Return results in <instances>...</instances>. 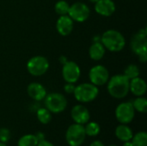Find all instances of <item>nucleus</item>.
<instances>
[{
  "label": "nucleus",
  "instance_id": "nucleus-1",
  "mask_svg": "<svg viewBox=\"0 0 147 146\" xmlns=\"http://www.w3.org/2000/svg\"><path fill=\"white\" fill-rule=\"evenodd\" d=\"M129 83L130 80L124 74L113 76L108 81L109 94L116 99L126 97L129 92Z\"/></svg>",
  "mask_w": 147,
  "mask_h": 146
},
{
  "label": "nucleus",
  "instance_id": "nucleus-2",
  "mask_svg": "<svg viewBox=\"0 0 147 146\" xmlns=\"http://www.w3.org/2000/svg\"><path fill=\"white\" fill-rule=\"evenodd\" d=\"M101 42L106 49L110 52H120L126 45L125 37L117 30L109 29L104 32L101 37Z\"/></svg>",
  "mask_w": 147,
  "mask_h": 146
},
{
  "label": "nucleus",
  "instance_id": "nucleus-3",
  "mask_svg": "<svg viewBox=\"0 0 147 146\" xmlns=\"http://www.w3.org/2000/svg\"><path fill=\"white\" fill-rule=\"evenodd\" d=\"M131 49L139 57L142 63H146L147 59V32L146 28L137 32L131 40Z\"/></svg>",
  "mask_w": 147,
  "mask_h": 146
},
{
  "label": "nucleus",
  "instance_id": "nucleus-4",
  "mask_svg": "<svg viewBox=\"0 0 147 146\" xmlns=\"http://www.w3.org/2000/svg\"><path fill=\"white\" fill-rule=\"evenodd\" d=\"M73 94L77 101L86 103L94 101L97 97L99 90L97 86L92 84L91 83H85L76 86Z\"/></svg>",
  "mask_w": 147,
  "mask_h": 146
},
{
  "label": "nucleus",
  "instance_id": "nucleus-5",
  "mask_svg": "<svg viewBox=\"0 0 147 146\" xmlns=\"http://www.w3.org/2000/svg\"><path fill=\"white\" fill-rule=\"evenodd\" d=\"M46 108L51 113L59 114L63 112L67 107V100L60 93H51L44 98Z\"/></svg>",
  "mask_w": 147,
  "mask_h": 146
},
{
  "label": "nucleus",
  "instance_id": "nucleus-6",
  "mask_svg": "<svg viewBox=\"0 0 147 146\" xmlns=\"http://www.w3.org/2000/svg\"><path fill=\"white\" fill-rule=\"evenodd\" d=\"M86 138L84 126L80 124L71 125L65 133V139L70 146H80Z\"/></svg>",
  "mask_w": 147,
  "mask_h": 146
},
{
  "label": "nucleus",
  "instance_id": "nucleus-7",
  "mask_svg": "<svg viewBox=\"0 0 147 146\" xmlns=\"http://www.w3.org/2000/svg\"><path fill=\"white\" fill-rule=\"evenodd\" d=\"M49 68V62L47 58L43 56H34L31 58L27 63L28 71L34 77L44 75Z\"/></svg>",
  "mask_w": 147,
  "mask_h": 146
},
{
  "label": "nucleus",
  "instance_id": "nucleus-8",
  "mask_svg": "<svg viewBox=\"0 0 147 146\" xmlns=\"http://www.w3.org/2000/svg\"><path fill=\"white\" fill-rule=\"evenodd\" d=\"M90 14V8L87 4L82 2H77L70 5L68 15L72 19L73 22L75 21L78 22H84L89 18Z\"/></svg>",
  "mask_w": 147,
  "mask_h": 146
},
{
  "label": "nucleus",
  "instance_id": "nucleus-9",
  "mask_svg": "<svg viewBox=\"0 0 147 146\" xmlns=\"http://www.w3.org/2000/svg\"><path fill=\"white\" fill-rule=\"evenodd\" d=\"M135 116V110L131 102H122L115 109V117L121 124H128L133 121Z\"/></svg>",
  "mask_w": 147,
  "mask_h": 146
},
{
  "label": "nucleus",
  "instance_id": "nucleus-10",
  "mask_svg": "<svg viewBox=\"0 0 147 146\" xmlns=\"http://www.w3.org/2000/svg\"><path fill=\"white\" fill-rule=\"evenodd\" d=\"M90 83L96 86H102L108 83L109 79V73L108 69L101 65L93 66L89 72Z\"/></svg>",
  "mask_w": 147,
  "mask_h": 146
},
{
  "label": "nucleus",
  "instance_id": "nucleus-11",
  "mask_svg": "<svg viewBox=\"0 0 147 146\" xmlns=\"http://www.w3.org/2000/svg\"><path fill=\"white\" fill-rule=\"evenodd\" d=\"M81 75V70L78 65L73 61H67L63 65L62 77L66 83H75Z\"/></svg>",
  "mask_w": 147,
  "mask_h": 146
},
{
  "label": "nucleus",
  "instance_id": "nucleus-12",
  "mask_svg": "<svg viewBox=\"0 0 147 146\" xmlns=\"http://www.w3.org/2000/svg\"><path fill=\"white\" fill-rule=\"evenodd\" d=\"M71 116L75 123L84 125L89 122L90 114L89 110L84 105H76L71 111Z\"/></svg>",
  "mask_w": 147,
  "mask_h": 146
},
{
  "label": "nucleus",
  "instance_id": "nucleus-13",
  "mask_svg": "<svg viewBox=\"0 0 147 146\" xmlns=\"http://www.w3.org/2000/svg\"><path fill=\"white\" fill-rule=\"evenodd\" d=\"M115 3L113 0H98L95 3V10L102 16H110L115 11Z\"/></svg>",
  "mask_w": 147,
  "mask_h": 146
},
{
  "label": "nucleus",
  "instance_id": "nucleus-14",
  "mask_svg": "<svg viewBox=\"0 0 147 146\" xmlns=\"http://www.w3.org/2000/svg\"><path fill=\"white\" fill-rule=\"evenodd\" d=\"M56 28L59 34L63 36L69 35L73 29V21L68 15H60L56 22Z\"/></svg>",
  "mask_w": 147,
  "mask_h": 146
},
{
  "label": "nucleus",
  "instance_id": "nucleus-15",
  "mask_svg": "<svg viewBox=\"0 0 147 146\" xmlns=\"http://www.w3.org/2000/svg\"><path fill=\"white\" fill-rule=\"evenodd\" d=\"M28 95L33 100L40 102L44 100L47 96V90L43 85L39 83H32L28 86L27 89Z\"/></svg>",
  "mask_w": 147,
  "mask_h": 146
},
{
  "label": "nucleus",
  "instance_id": "nucleus-16",
  "mask_svg": "<svg viewBox=\"0 0 147 146\" xmlns=\"http://www.w3.org/2000/svg\"><path fill=\"white\" fill-rule=\"evenodd\" d=\"M147 85L146 81L140 77L130 80L129 91H131L136 96H142L146 94Z\"/></svg>",
  "mask_w": 147,
  "mask_h": 146
},
{
  "label": "nucleus",
  "instance_id": "nucleus-17",
  "mask_svg": "<svg viewBox=\"0 0 147 146\" xmlns=\"http://www.w3.org/2000/svg\"><path fill=\"white\" fill-rule=\"evenodd\" d=\"M105 54V47L101 41H95L89 49V55L93 60H101Z\"/></svg>",
  "mask_w": 147,
  "mask_h": 146
},
{
  "label": "nucleus",
  "instance_id": "nucleus-18",
  "mask_svg": "<svg viewBox=\"0 0 147 146\" xmlns=\"http://www.w3.org/2000/svg\"><path fill=\"white\" fill-rule=\"evenodd\" d=\"M115 136L121 141L126 142V141H131V139L134 136V133H133L132 130L130 129V127H128L125 124H121L116 127Z\"/></svg>",
  "mask_w": 147,
  "mask_h": 146
},
{
  "label": "nucleus",
  "instance_id": "nucleus-19",
  "mask_svg": "<svg viewBox=\"0 0 147 146\" xmlns=\"http://www.w3.org/2000/svg\"><path fill=\"white\" fill-rule=\"evenodd\" d=\"M39 143L37 138L34 134H26L18 140V146H37Z\"/></svg>",
  "mask_w": 147,
  "mask_h": 146
},
{
  "label": "nucleus",
  "instance_id": "nucleus-20",
  "mask_svg": "<svg viewBox=\"0 0 147 146\" xmlns=\"http://www.w3.org/2000/svg\"><path fill=\"white\" fill-rule=\"evenodd\" d=\"M84 131H85V134L86 136L89 137H96L99 134L100 131H101V127L99 126V124H97L96 122H87L86 126L84 127Z\"/></svg>",
  "mask_w": 147,
  "mask_h": 146
},
{
  "label": "nucleus",
  "instance_id": "nucleus-21",
  "mask_svg": "<svg viewBox=\"0 0 147 146\" xmlns=\"http://www.w3.org/2000/svg\"><path fill=\"white\" fill-rule=\"evenodd\" d=\"M37 119L41 124L47 125L52 120L51 112L48 109H47L46 108H41L38 109V111H37Z\"/></svg>",
  "mask_w": 147,
  "mask_h": 146
},
{
  "label": "nucleus",
  "instance_id": "nucleus-22",
  "mask_svg": "<svg viewBox=\"0 0 147 146\" xmlns=\"http://www.w3.org/2000/svg\"><path fill=\"white\" fill-rule=\"evenodd\" d=\"M131 140L134 146H147V133L146 132H140L133 136Z\"/></svg>",
  "mask_w": 147,
  "mask_h": 146
},
{
  "label": "nucleus",
  "instance_id": "nucleus-23",
  "mask_svg": "<svg viewBox=\"0 0 147 146\" xmlns=\"http://www.w3.org/2000/svg\"><path fill=\"white\" fill-rule=\"evenodd\" d=\"M132 104L134 106V110L143 114L147 112V100L145 97L138 96V98H136Z\"/></svg>",
  "mask_w": 147,
  "mask_h": 146
},
{
  "label": "nucleus",
  "instance_id": "nucleus-24",
  "mask_svg": "<svg viewBox=\"0 0 147 146\" xmlns=\"http://www.w3.org/2000/svg\"><path fill=\"white\" fill-rule=\"evenodd\" d=\"M69 9H70V5L69 3L65 1V0H60L59 2H57L55 3L54 6V9L55 12L59 15H68L69 12Z\"/></svg>",
  "mask_w": 147,
  "mask_h": 146
},
{
  "label": "nucleus",
  "instance_id": "nucleus-25",
  "mask_svg": "<svg viewBox=\"0 0 147 146\" xmlns=\"http://www.w3.org/2000/svg\"><path fill=\"white\" fill-rule=\"evenodd\" d=\"M140 69L136 65H129L124 71V75L129 80L140 77Z\"/></svg>",
  "mask_w": 147,
  "mask_h": 146
},
{
  "label": "nucleus",
  "instance_id": "nucleus-26",
  "mask_svg": "<svg viewBox=\"0 0 147 146\" xmlns=\"http://www.w3.org/2000/svg\"><path fill=\"white\" fill-rule=\"evenodd\" d=\"M10 139V132L7 128H0V142L7 143Z\"/></svg>",
  "mask_w": 147,
  "mask_h": 146
},
{
  "label": "nucleus",
  "instance_id": "nucleus-27",
  "mask_svg": "<svg viewBox=\"0 0 147 146\" xmlns=\"http://www.w3.org/2000/svg\"><path fill=\"white\" fill-rule=\"evenodd\" d=\"M75 85L74 83H67L65 86H64V89L65 91L67 93V94H71L74 92V89H75Z\"/></svg>",
  "mask_w": 147,
  "mask_h": 146
},
{
  "label": "nucleus",
  "instance_id": "nucleus-28",
  "mask_svg": "<svg viewBox=\"0 0 147 146\" xmlns=\"http://www.w3.org/2000/svg\"><path fill=\"white\" fill-rule=\"evenodd\" d=\"M37 146H54V145H53L51 142H49V141H47V140L44 139V140H42V141H40V142L38 143Z\"/></svg>",
  "mask_w": 147,
  "mask_h": 146
},
{
  "label": "nucleus",
  "instance_id": "nucleus-29",
  "mask_svg": "<svg viewBox=\"0 0 147 146\" xmlns=\"http://www.w3.org/2000/svg\"><path fill=\"white\" fill-rule=\"evenodd\" d=\"M35 137L37 138V139H38V141H39V142H40V141H42V140H44V139H45V134H44L43 133H40V132L37 133L35 134Z\"/></svg>",
  "mask_w": 147,
  "mask_h": 146
},
{
  "label": "nucleus",
  "instance_id": "nucleus-30",
  "mask_svg": "<svg viewBox=\"0 0 147 146\" xmlns=\"http://www.w3.org/2000/svg\"><path fill=\"white\" fill-rule=\"evenodd\" d=\"M90 146H104V145H103L101 141H99V140H96V141L92 142Z\"/></svg>",
  "mask_w": 147,
  "mask_h": 146
},
{
  "label": "nucleus",
  "instance_id": "nucleus-31",
  "mask_svg": "<svg viewBox=\"0 0 147 146\" xmlns=\"http://www.w3.org/2000/svg\"><path fill=\"white\" fill-rule=\"evenodd\" d=\"M59 61H60V63L62 64V65H64L65 62H67L68 60H67V59L65 58V57H64V56H61L60 58H59Z\"/></svg>",
  "mask_w": 147,
  "mask_h": 146
},
{
  "label": "nucleus",
  "instance_id": "nucleus-32",
  "mask_svg": "<svg viewBox=\"0 0 147 146\" xmlns=\"http://www.w3.org/2000/svg\"><path fill=\"white\" fill-rule=\"evenodd\" d=\"M123 146H134V145H133V144H132V142H131V141H126V142L124 143Z\"/></svg>",
  "mask_w": 147,
  "mask_h": 146
},
{
  "label": "nucleus",
  "instance_id": "nucleus-33",
  "mask_svg": "<svg viewBox=\"0 0 147 146\" xmlns=\"http://www.w3.org/2000/svg\"><path fill=\"white\" fill-rule=\"evenodd\" d=\"M90 2H91V3H96L98 0H89Z\"/></svg>",
  "mask_w": 147,
  "mask_h": 146
},
{
  "label": "nucleus",
  "instance_id": "nucleus-34",
  "mask_svg": "<svg viewBox=\"0 0 147 146\" xmlns=\"http://www.w3.org/2000/svg\"><path fill=\"white\" fill-rule=\"evenodd\" d=\"M0 146H6V145H5L4 143H2V142H0Z\"/></svg>",
  "mask_w": 147,
  "mask_h": 146
},
{
  "label": "nucleus",
  "instance_id": "nucleus-35",
  "mask_svg": "<svg viewBox=\"0 0 147 146\" xmlns=\"http://www.w3.org/2000/svg\"><path fill=\"white\" fill-rule=\"evenodd\" d=\"M109 146H117V145H109Z\"/></svg>",
  "mask_w": 147,
  "mask_h": 146
}]
</instances>
